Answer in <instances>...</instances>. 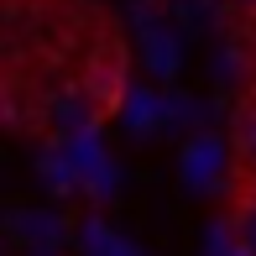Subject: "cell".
Instances as JSON below:
<instances>
[{"label":"cell","mask_w":256,"mask_h":256,"mask_svg":"<svg viewBox=\"0 0 256 256\" xmlns=\"http://www.w3.org/2000/svg\"><path fill=\"white\" fill-rule=\"evenodd\" d=\"M78 94H89L100 120H110V115L120 110V100H126V48L110 37V32H104V37L94 42V52H89Z\"/></svg>","instance_id":"cell-1"},{"label":"cell","mask_w":256,"mask_h":256,"mask_svg":"<svg viewBox=\"0 0 256 256\" xmlns=\"http://www.w3.org/2000/svg\"><path fill=\"white\" fill-rule=\"evenodd\" d=\"M230 152H236V172L256 178V89H246L230 115Z\"/></svg>","instance_id":"cell-2"},{"label":"cell","mask_w":256,"mask_h":256,"mask_svg":"<svg viewBox=\"0 0 256 256\" xmlns=\"http://www.w3.org/2000/svg\"><path fill=\"white\" fill-rule=\"evenodd\" d=\"M225 225H230V240H236L246 256H256V188H236Z\"/></svg>","instance_id":"cell-3"},{"label":"cell","mask_w":256,"mask_h":256,"mask_svg":"<svg viewBox=\"0 0 256 256\" xmlns=\"http://www.w3.org/2000/svg\"><path fill=\"white\" fill-rule=\"evenodd\" d=\"M230 10H236L240 21H256V0H230Z\"/></svg>","instance_id":"cell-4"},{"label":"cell","mask_w":256,"mask_h":256,"mask_svg":"<svg viewBox=\"0 0 256 256\" xmlns=\"http://www.w3.org/2000/svg\"><path fill=\"white\" fill-rule=\"evenodd\" d=\"M42 256H58V251H42Z\"/></svg>","instance_id":"cell-5"}]
</instances>
